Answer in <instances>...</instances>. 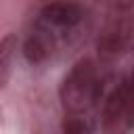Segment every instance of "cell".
I'll return each mask as SVG.
<instances>
[{
	"mask_svg": "<svg viewBox=\"0 0 134 134\" xmlns=\"http://www.w3.org/2000/svg\"><path fill=\"white\" fill-rule=\"evenodd\" d=\"M109 80L98 71L94 61H77L59 86V98L65 113H94L103 100Z\"/></svg>",
	"mask_w": 134,
	"mask_h": 134,
	"instance_id": "6da1fadb",
	"label": "cell"
},
{
	"mask_svg": "<svg viewBox=\"0 0 134 134\" xmlns=\"http://www.w3.org/2000/svg\"><path fill=\"white\" fill-rule=\"evenodd\" d=\"M134 86L132 77L126 73L115 84H111L103 96V134H130L132 113H134Z\"/></svg>",
	"mask_w": 134,
	"mask_h": 134,
	"instance_id": "7a4b0ae2",
	"label": "cell"
},
{
	"mask_svg": "<svg viewBox=\"0 0 134 134\" xmlns=\"http://www.w3.org/2000/svg\"><path fill=\"white\" fill-rule=\"evenodd\" d=\"M84 17H86V10L80 2H75V0H52V2L42 6L36 21L40 25H44L46 29H50L61 40L63 36H67L69 31L80 27Z\"/></svg>",
	"mask_w": 134,
	"mask_h": 134,
	"instance_id": "3957f363",
	"label": "cell"
},
{
	"mask_svg": "<svg viewBox=\"0 0 134 134\" xmlns=\"http://www.w3.org/2000/svg\"><path fill=\"white\" fill-rule=\"evenodd\" d=\"M130 42H132L130 15L117 13V17H113V21H109V25L98 36L96 48H98V54L103 59L111 61V59H119L121 54H126L130 50Z\"/></svg>",
	"mask_w": 134,
	"mask_h": 134,
	"instance_id": "277c9868",
	"label": "cell"
},
{
	"mask_svg": "<svg viewBox=\"0 0 134 134\" xmlns=\"http://www.w3.org/2000/svg\"><path fill=\"white\" fill-rule=\"evenodd\" d=\"M59 38L50 31V29H46L44 25H40L38 21L34 23V29L27 34V38L23 40V57L31 63V65H42V63H46L50 57H52V52L57 50V46H59Z\"/></svg>",
	"mask_w": 134,
	"mask_h": 134,
	"instance_id": "5b68a950",
	"label": "cell"
},
{
	"mask_svg": "<svg viewBox=\"0 0 134 134\" xmlns=\"http://www.w3.org/2000/svg\"><path fill=\"white\" fill-rule=\"evenodd\" d=\"M19 46V38L15 34H6L0 40V88H4L13 73V59Z\"/></svg>",
	"mask_w": 134,
	"mask_h": 134,
	"instance_id": "8992f818",
	"label": "cell"
},
{
	"mask_svg": "<svg viewBox=\"0 0 134 134\" xmlns=\"http://www.w3.org/2000/svg\"><path fill=\"white\" fill-rule=\"evenodd\" d=\"M94 113H65L61 124L63 134H94Z\"/></svg>",
	"mask_w": 134,
	"mask_h": 134,
	"instance_id": "52a82bcc",
	"label": "cell"
}]
</instances>
